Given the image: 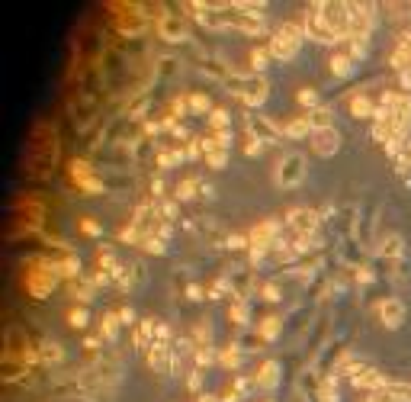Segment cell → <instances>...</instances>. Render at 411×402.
Here are the masks:
<instances>
[{
	"instance_id": "45",
	"label": "cell",
	"mask_w": 411,
	"mask_h": 402,
	"mask_svg": "<svg viewBox=\"0 0 411 402\" xmlns=\"http://www.w3.org/2000/svg\"><path fill=\"white\" fill-rule=\"evenodd\" d=\"M267 251H270L267 245H250V264H260L267 258Z\"/></svg>"
},
{
	"instance_id": "32",
	"label": "cell",
	"mask_w": 411,
	"mask_h": 402,
	"mask_svg": "<svg viewBox=\"0 0 411 402\" xmlns=\"http://www.w3.org/2000/svg\"><path fill=\"white\" fill-rule=\"evenodd\" d=\"M190 110L193 113H212V100H209V94H190Z\"/></svg>"
},
{
	"instance_id": "10",
	"label": "cell",
	"mask_w": 411,
	"mask_h": 402,
	"mask_svg": "<svg viewBox=\"0 0 411 402\" xmlns=\"http://www.w3.org/2000/svg\"><path fill=\"white\" fill-rule=\"evenodd\" d=\"M338 149H340V132L338 129H318V132H312V151L318 158L338 155Z\"/></svg>"
},
{
	"instance_id": "36",
	"label": "cell",
	"mask_w": 411,
	"mask_h": 402,
	"mask_svg": "<svg viewBox=\"0 0 411 402\" xmlns=\"http://www.w3.org/2000/svg\"><path fill=\"white\" fill-rule=\"evenodd\" d=\"M395 164H398V171H402V174H408V171H411V139H408V142H405V149L398 151Z\"/></svg>"
},
{
	"instance_id": "48",
	"label": "cell",
	"mask_w": 411,
	"mask_h": 402,
	"mask_svg": "<svg viewBox=\"0 0 411 402\" xmlns=\"http://www.w3.org/2000/svg\"><path fill=\"white\" fill-rule=\"evenodd\" d=\"M119 322L122 325H135V309H128V306H126V309H119Z\"/></svg>"
},
{
	"instance_id": "18",
	"label": "cell",
	"mask_w": 411,
	"mask_h": 402,
	"mask_svg": "<svg viewBox=\"0 0 411 402\" xmlns=\"http://www.w3.org/2000/svg\"><path fill=\"white\" fill-rule=\"evenodd\" d=\"M308 119H312V129L315 132H318V129H334V110L328 104L315 106V110L308 113Z\"/></svg>"
},
{
	"instance_id": "28",
	"label": "cell",
	"mask_w": 411,
	"mask_h": 402,
	"mask_svg": "<svg viewBox=\"0 0 411 402\" xmlns=\"http://www.w3.org/2000/svg\"><path fill=\"white\" fill-rule=\"evenodd\" d=\"M193 341H196V348L212 344V325H209V318H199V322H196V328H193Z\"/></svg>"
},
{
	"instance_id": "25",
	"label": "cell",
	"mask_w": 411,
	"mask_h": 402,
	"mask_svg": "<svg viewBox=\"0 0 411 402\" xmlns=\"http://www.w3.org/2000/svg\"><path fill=\"white\" fill-rule=\"evenodd\" d=\"M273 59V55H270V49L267 46H257V49H250V71L254 74H260L263 68H267V61Z\"/></svg>"
},
{
	"instance_id": "17",
	"label": "cell",
	"mask_w": 411,
	"mask_h": 402,
	"mask_svg": "<svg viewBox=\"0 0 411 402\" xmlns=\"http://www.w3.org/2000/svg\"><path fill=\"white\" fill-rule=\"evenodd\" d=\"M350 116H357V119H372V116H376V106H372V100L366 97V94H353V97H350Z\"/></svg>"
},
{
	"instance_id": "38",
	"label": "cell",
	"mask_w": 411,
	"mask_h": 402,
	"mask_svg": "<svg viewBox=\"0 0 411 402\" xmlns=\"http://www.w3.org/2000/svg\"><path fill=\"white\" fill-rule=\"evenodd\" d=\"M68 325H71V328H83V325H87V309H83V306L71 309L68 312Z\"/></svg>"
},
{
	"instance_id": "31",
	"label": "cell",
	"mask_w": 411,
	"mask_h": 402,
	"mask_svg": "<svg viewBox=\"0 0 411 402\" xmlns=\"http://www.w3.org/2000/svg\"><path fill=\"white\" fill-rule=\"evenodd\" d=\"M193 357H196V367H212V363H218V354L212 344H206V348H196L193 351Z\"/></svg>"
},
{
	"instance_id": "12",
	"label": "cell",
	"mask_w": 411,
	"mask_h": 402,
	"mask_svg": "<svg viewBox=\"0 0 411 402\" xmlns=\"http://www.w3.org/2000/svg\"><path fill=\"white\" fill-rule=\"evenodd\" d=\"M276 383H280V363L263 361L254 373V389H276Z\"/></svg>"
},
{
	"instance_id": "51",
	"label": "cell",
	"mask_w": 411,
	"mask_h": 402,
	"mask_svg": "<svg viewBox=\"0 0 411 402\" xmlns=\"http://www.w3.org/2000/svg\"><path fill=\"white\" fill-rule=\"evenodd\" d=\"M398 81H402L405 91H411V71H402V74H398Z\"/></svg>"
},
{
	"instance_id": "15",
	"label": "cell",
	"mask_w": 411,
	"mask_h": 402,
	"mask_svg": "<svg viewBox=\"0 0 411 402\" xmlns=\"http://www.w3.org/2000/svg\"><path fill=\"white\" fill-rule=\"evenodd\" d=\"M228 318L238 325V328H248V322H250V306H248V299H244V296L231 299V306H228Z\"/></svg>"
},
{
	"instance_id": "53",
	"label": "cell",
	"mask_w": 411,
	"mask_h": 402,
	"mask_svg": "<svg viewBox=\"0 0 411 402\" xmlns=\"http://www.w3.org/2000/svg\"><path fill=\"white\" fill-rule=\"evenodd\" d=\"M161 190H164V184L154 181V184H151V194H154V196H161Z\"/></svg>"
},
{
	"instance_id": "39",
	"label": "cell",
	"mask_w": 411,
	"mask_h": 402,
	"mask_svg": "<svg viewBox=\"0 0 411 402\" xmlns=\"http://www.w3.org/2000/svg\"><path fill=\"white\" fill-rule=\"evenodd\" d=\"M260 151H263V142H260L257 136H250V132H248V139H244V155H248V158H257Z\"/></svg>"
},
{
	"instance_id": "3",
	"label": "cell",
	"mask_w": 411,
	"mask_h": 402,
	"mask_svg": "<svg viewBox=\"0 0 411 402\" xmlns=\"http://www.w3.org/2000/svg\"><path fill=\"white\" fill-rule=\"evenodd\" d=\"M305 155L302 151H286L280 161L273 164V184L280 190H293L305 181Z\"/></svg>"
},
{
	"instance_id": "2",
	"label": "cell",
	"mask_w": 411,
	"mask_h": 402,
	"mask_svg": "<svg viewBox=\"0 0 411 402\" xmlns=\"http://www.w3.org/2000/svg\"><path fill=\"white\" fill-rule=\"evenodd\" d=\"M302 39H305L302 23H283V26L273 33V39L267 42V49H270V55H273L276 61H289V59H295Z\"/></svg>"
},
{
	"instance_id": "37",
	"label": "cell",
	"mask_w": 411,
	"mask_h": 402,
	"mask_svg": "<svg viewBox=\"0 0 411 402\" xmlns=\"http://www.w3.org/2000/svg\"><path fill=\"white\" fill-rule=\"evenodd\" d=\"M228 290H231V280H228V277H218L215 283L209 286V299H222Z\"/></svg>"
},
{
	"instance_id": "46",
	"label": "cell",
	"mask_w": 411,
	"mask_h": 402,
	"mask_svg": "<svg viewBox=\"0 0 411 402\" xmlns=\"http://www.w3.org/2000/svg\"><path fill=\"white\" fill-rule=\"evenodd\" d=\"M186 386H190L193 393H196V389L203 386V373H199V370H190V376H186Z\"/></svg>"
},
{
	"instance_id": "6",
	"label": "cell",
	"mask_w": 411,
	"mask_h": 402,
	"mask_svg": "<svg viewBox=\"0 0 411 402\" xmlns=\"http://www.w3.org/2000/svg\"><path fill=\"white\" fill-rule=\"evenodd\" d=\"M318 219L321 213H315V209H305V206H295L286 213V226L293 228L295 235H312L315 228H318Z\"/></svg>"
},
{
	"instance_id": "52",
	"label": "cell",
	"mask_w": 411,
	"mask_h": 402,
	"mask_svg": "<svg viewBox=\"0 0 411 402\" xmlns=\"http://www.w3.org/2000/svg\"><path fill=\"white\" fill-rule=\"evenodd\" d=\"M196 402H222V399H218V396H212V393H199Z\"/></svg>"
},
{
	"instance_id": "7",
	"label": "cell",
	"mask_w": 411,
	"mask_h": 402,
	"mask_svg": "<svg viewBox=\"0 0 411 402\" xmlns=\"http://www.w3.org/2000/svg\"><path fill=\"white\" fill-rule=\"evenodd\" d=\"M158 36L164 42H183L186 39V23L180 14H161L158 16Z\"/></svg>"
},
{
	"instance_id": "30",
	"label": "cell",
	"mask_w": 411,
	"mask_h": 402,
	"mask_svg": "<svg viewBox=\"0 0 411 402\" xmlns=\"http://www.w3.org/2000/svg\"><path fill=\"white\" fill-rule=\"evenodd\" d=\"M209 126H212V132H228V129H231L228 110H212V113H209Z\"/></svg>"
},
{
	"instance_id": "34",
	"label": "cell",
	"mask_w": 411,
	"mask_h": 402,
	"mask_svg": "<svg viewBox=\"0 0 411 402\" xmlns=\"http://www.w3.org/2000/svg\"><path fill=\"white\" fill-rule=\"evenodd\" d=\"M250 389H254V376H235V383H231V393H235L238 399H244Z\"/></svg>"
},
{
	"instance_id": "21",
	"label": "cell",
	"mask_w": 411,
	"mask_h": 402,
	"mask_svg": "<svg viewBox=\"0 0 411 402\" xmlns=\"http://www.w3.org/2000/svg\"><path fill=\"white\" fill-rule=\"evenodd\" d=\"M93 290H96V286L90 283L87 277H81V280H71V283H68L71 299H77V303H90V299H93Z\"/></svg>"
},
{
	"instance_id": "23",
	"label": "cell",
	"mask_w": 411,
	"mask_h": 402,
	"mask_svg": "<svg viewBox=\"0 0 411 402\" xmlns=\"http://www.w3.org/2000/svg\"><path fill=\"white\" fill-rule=\"evenodd\" d=\"M64 361V351H61V344L58 341H42L39 344V363H61Z\"/></svg>"
},
{
	"instance_id": "22",
	"label": "cell",
	"mask_w": 411,
	"mask_h": 402,
	"mask_svg": "<svg viewBox=\"0 0 411 402\" xmlns=\"http://www.w3.org/2000/svg\"><path fill=\"white\" fill-rule=\"evenodd\" d=\"M280 331H283L280 316H267V318H260V325H257V338H260V341H273Z\"/></svg>"
},
{
	"instance_id": "54",
	"label": "cell",
	"mask_w": 411,
	"mask_h": 402,
	"mask_svg": "<svg viewBox=\"0 0 411 402\" xmlns=\"http://www.w3.org/2000/svg\"><path fill=\"white\" fill-rule=\"evenodd\" d=\"M267 402H273V399H267Z\"/></svg>"
},
{
	"instance_id": "50",
	"label": "cell",
	"mask_w": 411,
	"mask_h": 402,
	"mask_svg": "<svg viewBox=\"0 0 411 402\" xmlns=\"http://www.w3.org/2000/svg\"><path fill=\"white\" fill-rule=\"evenodd\" d=\"M357 280H360V283H370V280H372V271H370V267H363V271L357 273Z\"/></svg>"
},
{
	"instance_id": "13",
	"label": "cell",
	"mask_w": 411,
	"mask_h": 402,
	"mask_svg": "<svg viewBox=\"0 0 411 402\" xmlns=\"http://www.w3.org/2000/svg\"><path fill=\"white\" fill-rule=\"evenodd\" d=\"M241 361H244V348L238 341H231L228 348L218 351V367H225V370H238Z\"/></svg>"
},
{
	"instance_id": "42",
	"label": "cell",
	"mask_w": 411,
	"mask_h": 402,
	"mask_svg": "<svg viewBox=\"0 0 411 402\" xmlns=\"http://www.w3.org/2000/svg\"><path fill=\"white\" fill-rule=\"evenodd\" d=\"M206 161H209L212 171H222L225 161H228V151H212V155H206Z\"/></svg>"
},
{
	"instance_id": "20",
	"label": "cell",
	"mask_w": 411,
	"mask_h": 402,
	"mask_svg": "<svg viewBox=\"0 0 411 402\" xmlns=\"http://www.w3.org/2000/svg\"><path fill=\"white\" fill-rule=\"evenodd\" d=\"M58 277H64L71 283V280H81L83 277V267H81V261L74 258V254H68V258H61L58 261Z\"/></svg>"
},
{
	"instance_id": "24",
	"label": "cell",
	"mask_w": 411,
	"mask_h": 402,
	"mask_svg": "<svg viewBox=\"0 0 411 402\" xmlns=\"http://www.w3.org/2000/svg\"><path fill=\"white\" fill-rule=\"evenodd\" d=\"M119 312H106V316H100V338H106L109 344L119 338Z\"/></svg>"
},
{
	"instance_id": "27",
	"label": "cell",
	"mask_w": 411,
	"mask_h": 402,
	"mask_svg": "<svg viewBox=\"0 0 411 402\" xmlns=\"http://www.w3.org/2000/svg\"><path fill=\"white\" fill-rule=\"evenodd\" d=\"M318 399H321V402H338V373H334V376H325V380H321Z\"/></svg>"
},
{
	"instance_id": "40",
	"label": "cell",
	"mask_w": 411,
	"mask_h": 402,
	"mask_svg": "<svg viewBox=\"0 0 411 402\" xmlns=\"http://www.w3.org/2000/svg\"><path fill=\"white\" fill-rule=\"evenodd\" d=\"M81 228H83V235H93V238H100V235H103V226L93 219V216H83V219H81Z\"/></svg>"
},
{
	"instance_id": "8",
	"label": "cell",
	"mask_w": 411,
	"mask_h": 402,
	"mask_svg": "<svg viewBox=\"0 0 411 402\" xmlns=\"http://www.w3.org/2000/svg\"><path fill=\"white\" fill-rule=\"evenodd\" d=\"M405 303L402 299H395V296H385L382 303L376 306V316H379V322L385 325V328H398V325L405 322Z\"/></svg>"
},
{
	"instance_id": "19",
	"label": "cell",
	"mask_w": 411,
	"mask_h": 402,
	"mask_svg": "<svg viewBox=\"0 0 411 402\" xmlns=\"http://www.w3.org/2000/svg\"><path fill=\"white\" fill-rule=\"evenodd\" d=\"M382 258H402V251H405V245H402V235H382L379 238V248H376Z\"/></svg>"
},
{
	"instance_id": "47",
	"label": "cell",
	"mask_w": 411,
	"mask_h": 402,
	"mask_svg": "<svg viewBox=\"0 0 411 402\" xmlns=\"http://www.w3.org/2000/svg\"><path fill=\"white\" fill-rule=\"evenodd\" d=\"M263 299H270V303L283 299V296H280V286H276V283H267V286H263Z\"/></svg>"
},
{
	"instance_id": "43",
	"label": "cell",
	"mask_w": 411,
	"mask_h": 402,
	"mask_svg": "<svg viewBox=\"0 0 411 402\" xmlns=\"http://www.w3.org/2000/svg\"><path fill=\"white\" fill-rule=\"evenodd\" d=\"M77 187L83 190L87 196H93V194H103V184L96 181V177H90V181H83V184H77Z\"/></svg>"
},
{
	"instance_id": "14",
	"label": "cell",
	"mask_w": 411,
	"mask_h": 402,
	"mask_svg": "<svg viewBox=\"0 0 411 402\" xmlns=\"http://www.w3.org/2000/svg\"><path fill=\"white\" fill-rule=\"evenodd\" d=\"M283 132H286V139H305L312 136V119H308V113H302V116H293L286 126H283Z\"/></svg>"
},
{
	"instance_id": "4",
	"label": "cell",
	"mask_w": 411,
	"mask_h": 402,
	"mask_svg": "<svg viewBox=\"0 0 411 402\" xmlns=\"http://www.w3.org/2000/svg\"><path fill=\"white\" fill-rule=\"evenodd\" d=\"M302 29H305V39H315V42H321V46H338V42H340L338 36H334L331 29L325 26L318 4L305 7V14H302Z\"/></svg>"
},
{
	"instance_id": "44",
	"label": "cell",
	"mask_w": 411,
	"mask_h": 402,
	"mask_svg": "<svg viewBox=\"0 0 411 402\" xmlns=\"http://www.w3.org/2000/svg\"><path fill=\"white\" fill-rule=\"evenodd\" d=\"M186 296H190L193 303H199V299H206V296H209V290H203V286H199V283H190V286H186Z\"/></svg>"
},
{
	"instance_id": "11",
	"label": "cell",
	"mask_w": 411,
	"mask_h": 402,
	"mask_svg": "<svg viewBox=\"0 0 411 402\" xmlns=\"http://www.w3.org/2000/svg\"><path fill=\"white\" fill-rule=\"evenodd\" d=\"M250 245H267L270 251H273V245L280 241V222L276 219H263V222H257L254 228H250Z\"/></svg>"
},
{
	"instance_id": "1",
	"label": "cell",
	"mask_w": 411,
	"mask_h": 402,
	"mask_svg": "<svg viewBox=\"0 0 411 402\" xmlns=\"http://www.w3.org/2000/svg\"><path fill=\"white\" fill-rule=\"evenodd\" d=\"M55 283H58V261H45V258L32 261L23 277V286L32 299H45L55 290Z\"/></svg>"
},
{
	"instance_id": "41",
	"label": "cell",
	"mask_w": 411,
	"mask_h": 402,
	"mask_svg": "<svg viewBox=\"0 0 411 402\" xmlns=\"http://www.w3.org/2000/svg\"><path fill=\"white\" fill-rule=\"evenodd\" d=\"M180 158H183V151H161V155H158V164H161V168H173Z\"/></svg>"
},
{
	"instance_id": "49",
	"label": "cell",
	"mask_w": 411,
	"mask_h": 402,
	"mask_svg": "<svg viewBox=\"0 0 411 402\" xmlns=\"http://www.w3.org/2000/svg\"><path fill=\"white\" fill-rule=\"evenodd\" d=\"M83 348H87L90 354H96V348H100V338H87V341H83Z\"/></svg>"
},
{
	"instance_id": "9",
	"label": "cell",
	"mask_w": 411,
	"mask_h": 402,
	"mask_svg": "<svg viewBox=\"0 0 411 402\" xmlns=\"http://www.w3.org/2000/svg\"><path fill=\"white\" fill-rule=\"evenodd\" d=\"M350 383H353V386H357V389H370V393H382V389L389 386L392 380H389V376H385V373H379V370H372V367H360L357 373L350 376Z\"/></svg>"
},
{
	"instance_id": "29",
	"label": "cell",
	"mask_w": 411,
	"mask_h": 402,
	"mask_svg": "<svg viewBox=\"0 0 411 402\" xmlns=\"http://www.w3.org/2000/svg\"><path fill=\"white\" fill-rule=\"evenodd\" d=\"M71 177H74L77 184L90 181V177H93V168H90V161H83V158H74V161H71Z\"/></svg>"
},
{
	"instance_id": "35",
	"label": "cell",
	"mask_w": 411,
	"mask_h": 402,
	"mask_svg": "<svg viewBox=\"0 0 411 402\" xmlns=\"http://www.w3.org/2000/svg\"><path fill=\"white\" fill-rule=\"evenodd\" d=\"M295 97H299L302 106H308V113H312L315 106H321V104H318V94H315V87H302V91L295 94Z\"/></svg>"
},
{
	"instance_id": "16",
	"label": "cell",
	"mask_w": 411,
	"mask_h": 402,
	"mask_svg": "<svg viewBox=\"0 0 411 402\" xmlns=\"http://www.w3.org/2000/svg\"><path fill=\"white\" fill-rule=\"evenodd\" d=\"M328 65H331V74H334V78H350V74H353V65H357V61L350 59V52H334Z\"/></svg>"
},
{
	"instance_id": "5",
	"label": "cell",
	"mask_w": 411,
	"mask_h": 402,
	"mask_svg": "<svg viewBox=\"0 0 411 402\" xmlns=\"http://www.w3.org/2000/svg\"><path fill=\"white\" fill-rule=\"evenodd\" d=\"M145 7H122V14H116V29L128 39L141 36L148 29V14H141Z\"/></svg>"
},
{
	"instance_id": "26",
	"label": "cell",
	"mask_w": 411,
	"mask_h": 402,
	"mask_svg": "<svg viewBox=\"0 0 411 402\" xmlns=\"http://www.w3.org/2000/svg\"><path fill=\"white\" fill-rule=\"evenodd\" d=\"M203 187V181L199 177H186V181H180L177 184V190H173V196L177 200H190V196H196V190Z\"/></svg>"
},
{
	"instance_id": "33",
	"label": "cell",
	"mask_w": 411,
	"mask_h": 402,
	"mask_svg": "<svg viewBox=\"0 0 411 402\" xmlns=\"http://www.w3.org/2000/svg\"><path fill=\"white\" fill-rule=\"evenodd\" d=\"M138 248H141V251H148V254H164V241H161L154 232H148L145 238H141Z\"/></svg>"
}]
</instances>
